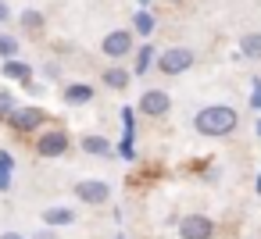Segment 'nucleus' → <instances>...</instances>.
<instances>
[{"instance_id": "obj_1", "label": "nucleus", "mask_w": 261, "mask_h": 239, "mask_svg": "<svg viewBox=\"0 0 261 239\" xmlns=\"http://www.w3.org/2000/svg\"><path fill=\"white\" fill-rule=\"evenodd\" d=\"M240 129V111L229 104H207L193 114V132L207 139H225Z\"/></svg>"}, {"instance_id": "obj_2", "label": "nucleus", "mask_w": 261, "mask_h": 239, "mask_svg": "<svg viewBox=\"0 0 261 239\" xmlns=\"http://www.w3.org/2000/svg\"><path fill=\"white\" fill-rule=\"evenodd\" d=\"M8 125L18 136H29V132H43L50 125V114L43 107H36V104H22V107H15V114L8 118Z\"/></svg>"}, {"instance_id": "obj_3", "label": "nucleus", "mask_w": 261, "mask_h": 239, "mask_svg": "<svg viewBox=\"0 0 261 239\" xmlns=\"http://www.w3.org/2000/svg\"><path fill=\"white\" fill-rule=\"evenodd\" d=\"M193 61H197V54H193L190 47H168V50L158 54L154 68H158L161 75H182V72L193 68Z\"/></svg>"}, {"instance_id": "obj_4", "label": "nucleus", "mask_w": 261, "mask_h": 239, "mask_svg": "<svg viewBox=\"0 0 261 239\" xmlns=\"http://www.w3.org/2000/svg\"><path fill=\"white\" fill-rule=\"evenodd\" d=\"M72 150V136L65 132V129H43L40 136H36V154L43 157V161H58V157H65Z\"/></svg>"}, {"instance_id": "obj_5", "label": "nucleus", "mask_w": 261, "mask_h": 239, "mask_svg": "<svg viewBox=\"0 0 261 239\" xmlns=\"http://www.w3.org/2000/svg\"><path fill=\"white\" fill-rule=\"evenodd\" d=\"M100 50H104V57L122 61V57H129V54L136 50V33H133V29H111V33L100 40Z\"/></svg>"}, {"instance_id": "obj_6", "label": "nucleus", "mask_w": 261, "mask_h": 239, "mask_svg": "<svg viewBox=\"0 0 261 239\" xmlns=\"http://www.w3.org/2000/svg\"><path fill=\"white\" fill-rule=\"evenodd\" d=\"M72 193H75V200L86 203V207H104V203L111 200V186H108L104 178H79V182L72 186Z\"/></svg>"}, {"instance_id": "obj_7", "label": "nucleus", "mask_w": 261, "mask_h": 239, "mask_svg": "<svg viewBox=\"0 0 261 239\" xmlns=\"http://www.w3.org/2000/svg\"><path fill=\"white\" fill-rule=\"evenodd\" d=\"M175 228H179V239H215V221L207 214H182Z\"/></svg>"}, {"instance_id": "obj_8", "label": "nucleus", "mask_w": 261, "mask_h": 239, "mask_svg": "<svg viewBox=\"0 0 261 239\" xmlns=\"http://www.w3.org/2000/svg\"><path fill=\"white\" fill-rule=\"evenodd\" d=\"M136 111H140L143 118H165V114L172 111V97H168L165 89H143L140 100H136Z\"/></svg>"}, {"instance_id": "obj_9", "label": "nucleus", "mask_w": 261, "mask_h": 239, "mask_svg": "<svg viewBox=\"0 0 261 239\" xmlns=\"http://www.w3.org/2000/svg\"><path fill=\"white\" fill-rule=\"evenodd\" d=\"M115 154L122 161H136V111L133 107H122V139H118Z\"/></svg>"}, {"instance_id": "obj_10", "label": "nucleus", "mask_w": 261, "mask_h": 239, "mask_svg": "<svg viewBox=\"0 0 261 239\" xmlns=\"http://www.w3.org/2000/svg\"><path fill=\"white\" fill-rule=\"evenodd\" d=\"M79 150H83L86 157H100V161L115 157V143H111L108 136H97V132H86V136L79 139Z\"/></svg>"}, {"instance_id": "obj_11", "label": "nucleus", "mask_w": 261, "mask_h": 239, "mask_svg": "<svg viewBox=\"0 0 261 239\" xmlns=\"http://www.w3.org/2000/svg\"><path fill=\"white\" fill-rule=\"evenodd\" d=\"M33 65L22 61V57H11V61H0V75H4L8 82H22V86H33Z\"/></svg>"}, {"instance_id": "obj_12", "label": "nucleus", "mask_w": 261, "mask_h": 239, "mask_svg": "<svg viewBox=\"0 0 261 239\" xmlns=\"http://www.w3.org/2000/svg\"><path fill=\"white\" fill-rule=\"evenodd\" d=\"M40 218H43L47 228H68V225L79 221V211H75V207H65V203H54V207H47Z\"/></svg>"}, {"instance_id": "obj_13", "label": "nucleus", "mask_w": 261, "mask_h": 239, "mask_svg": "<svg viewBox=\"0 0 261 239\" xmlns=\"http://www.w3.org/2000/svg\"><path fill=\"white\" fill-rule=\"evenodd\" d=\"M93 97H97V89H93L90 82H68V86L61 89V100H65L68 107H86Z\"/></svg>"}, {"instance_id": "obj_14", "label": "nucleus", "mask_w": 261, "mask_h": 239, "mask_svg": "<svg viewBox=\"0 0 261 239\" xmlns=\"http://www.w3.org/2000/svg\"><path fill=\"white\" fill-rule=\"evenodd\" d=\"M100 82H104L108 89H115V93H125V89H129V82H133V68L111 65V68H104V72H100Z\"/></svg>"}, {"instance_id": "obj_15", "label": "nucleus", "mask_w": 261, "mask_h": 239, "mask_svg": "<svg viewBox=\"0 0 261 239\" xmlns=\"http://www.w3.org/2000/svg\"><path fill=\"white\" fill-rule=\"evenodd\" d=\"M15 171H18V161L11 150H0V193H8L15 186Z\"/></svg>"}, {"instance_id": "obj_16", "label": "nucleus", "mask_w": 261, "mask_h": 239, "mask_svg": "<svg viewBox=\"0 0 261 239\" xmlns=\"http://www.w3.org/2000/svg\"><path fill=\"white\" fill-rule=\"evenodd\" d=\"M154 29H158V18H154L147 8H140V11L133 15V33H136L140 40H150V36H154Z\"/></svg>"}, {"instance_id": "obj_17", "label": "nucleus", "mask_w": 261, "mask_h": 239, "mask_svg": "<svg viewBox=\"0 0 261 239\" xmlns=\"http://www.w3.org/2000/svg\"><path fill=\"white\" fill-rule=\"evenodd\" d=\"M154 61H158L154 43H140V47H136V65H133V75H147Z\"/></svg>"}, {"instance_id": "obj_18", "label": "nucleus", "mask_w": 261, "mask_h": 239, "mask_svg": "<svg viewBox=\"0 0 261 239\" xmlns=\"http://www.w3.org/2000/svg\"><path fill=\"white\" fill-rule=\"evenodd\" d=\"M240 57L261 61V33H243L240 36Z\"/></svg>"}, {"instance_id": "obj_19", "label": "nucleus", "mask_w": 261, "mask_h": 239, "mask_svg": "<svg viewBox=\"0 0 261 239\" xmlns=\"http://www.w3.org/2000/svg\"><path fill=\"white\" fill-rule=\"evenodd\" d=\"M11 57H22V40L11 33H0V61H11Z\"/></svg>"}, {"instance_id": "obj_20", "label": "nucleus", "mask_w": 261, "mask_h": 239, "mask_svg": "<svg viewBox=\"0 0 261 239\" xmlns=\"http://www.w3.org/2000/svg\"><path fill=\"white\" fill-rule=\"evenodd\" d=\"M15 107H18L15 93H11V89H0V122H8V118L15 114Z\"/></svg>"}, {"instance_id": "obj_21", "label": "nucleus", "mask_w": 261, "mask_h": 239, "mask_svg": "<svg viewBox=\"0 0 261 239\" xmlns=\"http://www.w3.org/2000/svg\"><path fill=\"white\" fill-rule=\"evenodd\" d=\"M18 22H22V29H29V33H40V29H43V15H40V11H22Z\"/></svg>"}, {"instance_id": "obj_22", "label": "nucleus", "mask_w": 261, "mask_h": 239, "mask_svg": "<svg viewBox=\"0 0 261 239\" xmlns=\"http://www.w3.org/2000/svg\"><path fill=\"white\" fill-rule=\"evenodd\" d=\"M247 104L261 114V75H254V79H250V100H247Z\"/></svg>"}, {"instance_id": "obj_23", "label": "nucleus", "mask_w": 261, "mask_h": 239, "mask_svg": "<svg viewBox=\"0 0 261 239\" xmlns=\"http://www.w3.org/2000/svg\"><path fill=\"white\" fill-rule=\"evenodd\" d=\"M40 72H43V79H47V82H58V79H61V68H58V61H47Z\"/></svg>"}, {"instance_id": "obj_24", "label": "nucleus", "mask_w": 261, "mask_h": 239, "mask_svg": "<svg viewBox=\"0 0 261 239\" xmlns=\"http://www.w3.org/2000/svg\"><path fill=\"white\" fill-rule=\"evenodd\" d=\"M29 239H58V228H47V225H43V228H36Z\"/></svg>"}, {"instance_id": "obj_25", "label": "nucleus", "mask_w": 261, "mask_h": 239, "mask_svg": "<svg viewBox=\"0 0 261 239\" xmlns=\"http://www.w3.org/2000/svg\"><path fill=\"white\" fill-rule=\"evenodd\" d=\"M11 18H15V11L8 8V0H0V25H8Z\"/></svg>"}, {"instance_id": "obj_26", "label": "nucleus", "mask_w": 261, "mask_h": 239, "mask_svg": "<svg viewBox=\"0 0 261 239\" xmlns=\"http://www.w3.org/2000/svg\"><path fill=\"white\" fill-rule=\"evenodd\" d=\"M0 239H29V235H22V232H15V228H8V232H0Z\"/></svg>"}, {"instance_id": "obj_27", "label": "nucleus", "mask_w": 261, "mask_h": 239, "mask_svg": "<svg viewBox=\"0 0 261 239\" xmlns=\"http://www.w3.org/2000/svg\"><path fill=\"white\" fill-rule=\"evenodd\" d=\"M254 193L261 196V171H257V178H254Z\"/></svg>"}, {"instance_id": "obj_28", "label": "nucleus", "mask_w": 261, "mask_h": 239, "mask_svg": "<svg viewBox=\"0 0 261 239\" xmlns=\"http://www.w3.org/2000/svg\"><path fill=\"white\" fill-rule=\"evenodd\" d=\"M254 132H257V139H261V114H257V122H254Z\"/></svg>"}, {"instance_id": "obj_29", "label": "nucleus", "mask_w": 261, "mask_h": 239, "mask_svg": "<svg viewBox=\"0 0 261 239\" xmlns=\"http://www.w3.org/2000/svg\"><path fill=\"white\" fill-rule=\"evenodd\" d=\"M136 4H140V8H150V0H136Z\"/></svg>"}, {"instance_id": "obj_30", "label": "nucleus", "mask_w": 261, "mask_h": 239, "mask_svg": "<svg viewBox=\"0 0 261 239\" xmlns=\"http://www.w3.org/2000/svg\"><path fill=\"white\" fill-rule=\"evenodd\" d=\"M118 239H125V235H118Z\"/></svg>"}, {"instance_id": "obj_31", "label": "nucleus", "mask_w": 261, "mask_h": 239, "mask_svg": "<svg viewBox=\"0 0 261 239\" xmlns=\"http://www.w3.org/2000/svg\"><path fill=\"white\" fill-rule=\"evenodd\" d=\"M172 4H175V0H172Z\"/></svg>"}]
</instances>
